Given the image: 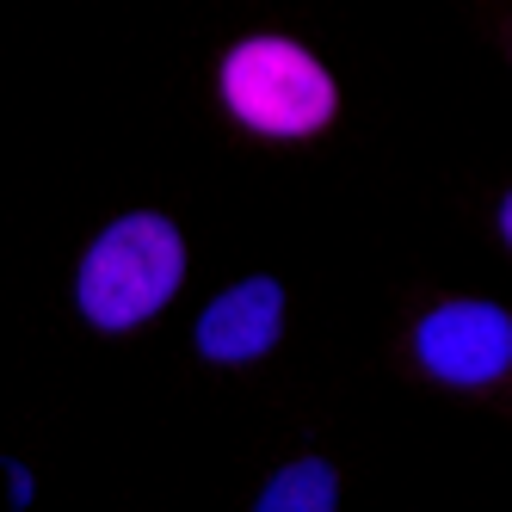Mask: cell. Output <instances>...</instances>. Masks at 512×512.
<instances>
[{
    "label": "cell",
    "mask_w": 512,
    "mask_h": 512,
    "mask_svg": "<svg viewBox=\"0 0 512 512\" xmlns=\"http://www.w3.org/2000/svg\"><path fill=\"white\" fill-rule=\"evenodd\" d=\"M414 358L420 371L451 383V389H488L494 377L512 371V315L500 303H438L414 327Z\"/></svg>",
    "instance_id": "3"
},
{
    "label": "cell",
    "mask_w": 512,
    "mask_h": 512,
    "mask_svg": "<svg viewBox=\"0 0 512 512\" xmlns=\"http://www.w3.org/2000/svg\"><path fill=\"white\" fill-rule=\"evenodd\" d=\"M500 235H506V247H512V192L500 198Z\"/></svg>",
    "instance_id": "7"
},
{
    "label": "cell",
    "mask_w": 512,
    "mask_h": 512,
    "mask_svg": "<svg viewBox=\"0 0 512 512\" xmlns=\"http://www.w3.org/2000/svg\"><path fill=\"white\" fill-rule=\"evenodd\" d=\"M334 500H340V475H334L327 457L284 463L260 488V512H334Z\"/></svg>",
    "instance_id": "5"
},
{
    "label": "cell",
    "mask_w": 512,
    "mask_h": 512,
    "mask_svg": "<svg viewBox=\"0 0 512 512\" xmlns=\"http://www.w3.org/2000/svg\"><path fill=\"white\" fill-rule=\"evenodd\" d=\"M7 475H13V506H31V475H25V463H7Z\"/></svg>",
    "instance_id": "6"
},
{
    "label": "cell",
    "mask_w": 512,
    "mask_h": 512,
    "mask_svg": "<svg viewBox=\"0 0 512 512\" xmlns=\"http://www.w3.org/2000/svg\"><path fill=\"white\" fill-rule=\"evenodd\" d=\"M284 334V284L278 278H241L198 315V352L210 364H247L266 358Z\"/></svg>",
    "instance_id": "4"
},
{
    "label": "cell",
    "mask_w": 512,
    "mask_h": 512,
    "mask_svg": "<svg viewBox=\"0 0 512 512\" xmlns=\"http://www.w3.org/2000/svg\"><path fill=\"white\" fill-rule=\"evenodd\" d=\"M179 278H186L179 229L155 210H130L81 253L75 303L99 334H130V327H142L155 309L173 303Z\"/></svg>",
    "instance_id": "1"
},
{
    "label": "cell",
    "mask_w": 512,
    "mask_h": 512,
    "mask_svg": "<svg viewBox=\"0 0 512 512\" xmlns=\"http://www.w3.org/2000/svg\"><path fill=\"white\" fill-rule=\"evenodd\" d=\"M229 118L253 136H315L334 124L340 87L297 38H241L216 68Z\"/></svg>",
    "instance_id": "2"
}]
</instances>
